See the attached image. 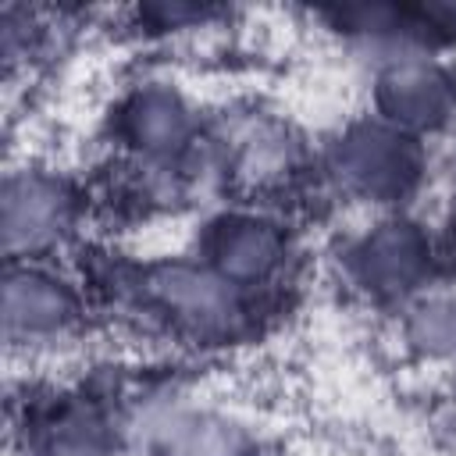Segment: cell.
Masks as SVG:
<instances>
[{
    "label": "cell",
    "instance_id": "6da1fadb",
    "mask_svg": "<svg viewBox=\"0 0 456 456\" xmlns=\"http://www.w3.org/2000/svg\"><path fill=\"white\" fill-rule=\"evenodd\" d=\"M68 221V196L43 175H11L7 200H4V224H7V249H39L46 246L61 224Z\"/></svg>",
    "mask_w": 456,
    "mask_h": 456
},
{
    "label": "cell",
    "instance_id": "7a4b0ae2",
    "mask_svg": "<svg viewBox=\"0 0 456 456\" xmlns=\"http://www.w3.org/2000/svg\"><path fill=\"white\" fill-rule=\"evenodd\" d=\"M4 310H7V335H11V342H18V338L28 342L36 335L61 331L71 321V296L50 274L21 267V271L7 274Z\"/></svg>",
    "mask_w": 456,
    "mask_h": 456
}]
</instances>
